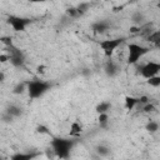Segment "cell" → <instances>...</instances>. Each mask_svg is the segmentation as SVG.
Segmentation results:
<instances>
[{"label":"cell","instance_id":"obj_1","mask_svg":"<svg viewBox=\"0 0 160 160\" xmlns=\"http://www.w3.org/2000/svg\"><path fill=\"white\" fill-rule=\"evenodd\" d=\"M76 144V138L66 139V138H52L51 149L56 158L59 159H69L72 148Z\"/></svg>","mask_w":160,"mask_h":160},{"label":"cell","instance_id":"obj_2","mask_svg":"<svg viewBox=\"0 0 160 160\" xmlns=\"http://www.w3.org/2000/svg\"><path fill=\"white\" fill-rule=\"evenodd\" d=\"M51 82L41 80V79H32L28 81V95L31 100L39 99L42 95H45L50 89H51Z\"/></svg>","mask_w":160,"mask_h":160},{"label":"cell","instance_id":"obj_3","mask_svg":"<svg viewBox=\"0 0 160 160\" xmlns=\"http://www.w3.org/2000/svg\"><path fill=\"white\" fill-rule=\"evenodd\" d=\"M128 58H126V64L128 65H135L138 64V61L145 56L146 54H149L151 51V49L149 46H144V45H140V44H136V42H130L128 45Z\"/></svg>","mask_w":160,"mask_h":160},{"label":"cell","instance_id":"obj_4","mask_svg":"<svg viewBox=\"0 0 160 160\" xmlns=\"http://www.w3.org/2000/svg\"><path fill=\"white\" fill-rule=\"evenodd\" d=\"M126 38H115V39H106V40H101L99 42V46L100 49L104 51L105 56L108 58H111V55L115 52V50L122 45L125 42Z\"/></svg>","mask_w":160,"mask_h":160},{"label":"cell","instance_id":"obj_5","mask_svg":"<svg viewBox=\"0 0 160 160\" xmlns=\"http://www.w3.org/2000/svg\"><path fill=\"white\" fill-rule=\"evenodd\" d=\"M136 74L141 75L145 79L159 75L160 74V61H148L146 64L138 66Z\"/></svg>","mask_w":160,"mask_h":160},{"label":"cell","instance_id":"obj_6","mask_svg":"<svg viewBox=\"0 0 160 160\" xmlns=\"http://www.w3.org/2000/svg\"><path fill=\"white\" fill-rule=\"evenodd\" d=\"M6 21L12 28V30L16 32L25 31L28 25H30L32 22V20L30 18H22V16H18V15H9Z\"/></svg>","mask_w":160,"mask_h":160},{"label":"cell","instance_id":"obj_7","mask_svg":"<svg viewBox=\"0 0 160 160\" xmlns=\"http://www.w3.org/2000/svg\"><path fill=\"white\" fill-rule=\"evenodd\" d=\"M8 51H9V56H10V64L14 68H22L25 64V54L22 52V50H20L19 48H16L15 45L11 46H6Z\"/></svg>","mask_w":160,"mask_h":160},{"label":"cell","instance_id":"obj_8","mask_svg":"<svg viewBox=\"0 0 160 160\" xmlns=\"http://www.w3.org/2000/svg\"><path fill=\"white\" fill-rule=\"evenodd\" d=\"M104 72L108 78H115L120 74V66L115 60L109 58V60L104 64Z\"/></svg>","mask_w":160,"mask_h":160},{"label":"cell","instance_id":"obj_9","mask_svg":"<svg viewBox=\"0 0 160 160\" xmlns=\"http://www.w3.org/2000/svg\"><path fill=\"white\" fill-rule=\"evenodd\" d=\"M110 21L106 20V19H101V20H98L95 22H92L91 25V30L95 32V34H105L109 29H110Z\"/></svg>","mask_w":160,"mask_h":160},{"label":"cell","instance_id":"obj_10","mask_svg":"<svg viewBox=\"0 0 160 160\" xmlns=\"http://www.w3.org/2000/svg\"><path fill=\"white\" fill-rule=\"evenodd\" d=\"M82 132V125L79 121H72L70 125V131H69V136L70 138H78L80 136Z\"/></svg>","mask_w":160,"mask_h":160},{"label":"cell","instance_id":"obj_11","mask_svg":"<svg viewBox=\"0 0 160 160\" xmlns=\"http://www.w3.org/2000/svg\"><path fill=\"white\" fill-rule=\"evenodd\" d=\"M145 40L158 48V46L160 45V29H159V30H152V31L145 38Z\"/></svg>","mask_w":160,"mask_h":160},{"label":"cell","instance_id":"obj_12","mask_svg":"<svg viewBox=\"0 0 160 160\" xmlns=\"http://www.w3.org/2000/svg\"><path fill=\"white\" fill-rule=\"evenodd\" d=\"M38 156V152H16L11 155V160H31Z\"/></svg>","mask_w":160,"mask_h":160},{"label":"cell","instance_id":"obj_13","mask_svg":"<svg viewBox=\"0 0 160 160\" xmlns=\"http://www.w3.org/2000/svg\"><path fill=\"white\" fill-rule=\"evenodd\" d=\"M130 21L132 25H136V26H140L145 22V15L140 11H135L131 14V18H130Z\"/></svg>","mask_w":160,"mask_h":160},{"label":"cell","instance_id":"obj_14","mask_svg":"<svg viewBox=\"0 0 160 160\" xmlns=\"http://www.w3.org/2000/svg\"><path fill=\"white\" fill-rule=\"evenodd\" d=\"M124 102H125V109L126 110H132L136 105H139V98L126 95L124 98Z\"/></svg>","mask_w":160,"mask_h":160},{"label":"cell","instance_id":"obj_15","mask_svg":"<svg viewBox=\"0 0 160 160\" xmlns=\"http://www.w3.org/2000/svg\"><path fill=\"white\" fill-rule=\"evenodd\" d=\"M5 111L9 112L10 115H12L14 118H20V116L22 115V109H21L20 106L15 105V104H10V105H8L6 109H5Z\"/></svg>","mask_w":160,"mask_h":160},{"label":"cell","instance_id":"obj_16","mask_svg":"<svg viewBox=\"0 0 160 160\" xmlns=\"http://www.w3.org/2000/svg\"><path fill=\"white\" fill-rule=\"evenodd\" d=\"M112 104L110 101H100L96 106H95V111L96 114H101V112H109V110L111 109Z\"/></svg>","mask_w":160,"mask_h":160},{"label":"cell","instance_id":"obj_17","mask_svg":"<svg viewBox=\"0 0 160 160\" xmlns=\"http://www.w3.org/2000/svg\"><path fill=\"white\" fill-rule=\"evenodd\" d=\"M94 151H95V152L98 154V156H100V158H106V156H109V154H110V149H109L106 145H102V144L96 145L95 149H94Z\"/></svg>","mask_w":160,"mask_h":160},{"label":"cell","instance_id":"obj_18","mask_svg":"<svg viewBox=\"0 0 160 160\" xmlns=\"http://www.w3.org/2000/svg\"><path fill=\"white\" fill-rule=\"evenodd\" d=\"M98 122H99L100 128H102V129L108 128V125H109V114L108 112L98 114Z\"/></svg>","mask_w":160,"mask_h":160},{"label":"cell","instance_id":"obj_19","mask_svg":"<svg viewBox=\"0 0 160 160\" xmlns=\"http://www.w3.org/2000/svg\"><path fill=\"white\" fill-rule=\"evenodd\" d=\"M25 90H28V82L21 81V82H18V84L12 88V94H15V95H21V94H24Z\"/></svg>","mask_w":160,"mask_h":160},{"label":"cell","instance_id":"obj_20","mask_svg":"<svg viewBox=\"0 0 160 160\" xmlns=\"http://www.w3.org/2000/svg\"><path fill=\"white\" fill-rule=\"evenodd\" d=\"M90 6H91V4L88 2V1H82V2H80V4L76 6V8H78V11H79V14H80V16L85 15V14L90 10Z\"/></svg>","mask_w":160,"mask_h":160},{"label":"cell","instance_id":"obj_21","mask_svg":"<svg viewBox=\"0 0 160 160\" xmlns=\"http://www.w3.org/2000/svg\"><path fill=\"white\" fill-rule=\"evenodd\" d=\"M65 14L69 19H76L80 16L79 11H78V8L76 6H69L66 10H65Z\"/></svg>","mask_w":160,"mask_h":160},{"label":"cell","instance_id":"obj_22","mask_svg":"<svg viewBox=\"0 0 160 160\" xmlns=\"http://www.w3.org/2000/svg\"><path fill=\"white\" fill-rule=\"evenodd\" d=\"M145 130H146L148 132H150V134H154V132H156V131L159 130V122L150 120V121H149V122L145 125Z\"/></svg>","mask_w":160,"mask_h":160},{"label":"cell","instance_id":"obj_23","mask_svg":"<svg viewBox=\"0 0 160 160\" xmlns=\"http://www.w3.org/2000/svg\"><path fill=\"white\" fill-rule=\"evenodd\" d=\"M146 84L152 88H159L160 86V75H155V76L146 79Z\"/></svg>","mask_w":160,"mask_h":160},{"label":"cell","instance_id":"obj_24","mask_svg":"<svg viewBox=\"0 0 160 160\" xmlns=\"http://www.w3.org/2000/svg\"><path fill=\"white\" fill-rule=\"evenodd\" d=\"M142 111L144 112H146V114H151V112H154V111H156V106L152 104V102H148V104H145V105H142Z\"/></svg>","mask_w":160,"mask_h":160},{"label":"cell","instance_id":"obj_25","mask_svg":"<svg viewBox=\"0 0 160 160\" xmlns=\"http://www.w3.org/2000/svg\"><path fill=\"white\" fill-rule=\"evenodd\" d=\"M35 132H36V134H44V135L50 134L49 128H48L46 125H42V124H40V125H38V126L35 128Z\"/></svg>","mask_w":160,"mask_h":160},{"label":"cell","instance_id":"obj_26","mask_svg":"<svg viewBox=\"0 0 160 160\" xmlns=\"http://www.w3.org/2000/svg\"><path fill=\"white\" fill-rule=\"evenodd\" d=\"M14 119H15V118H14L12 115H10L9 112H6V111H4L2 115H1V120H2V122H5V124H10V122H12Z\"/></svg>","mask_w":160,"mask_h":160},{"label":"cell","instance_id":"obj_27","mask_svg":"<svg viewBox=\"0 0 160 160\" xmlns=\"http://www.w3.org/2000/svg\"><path fill=\"white\" fill-rule=\"evenodd\" d=\"M0 41H1L5 46H11V45H14L11 36H1V38H0Z\"/></svg>","mask_w":160,"mask_h":160},{"label":"cell","instance_id":"obj_28","mask_svg":"<svg viewBox=\"0 0 160 160\" xmlns=\"http://www.w3.org/2000/svg\"><path fill=\"white\" fill-rule=\"evenodd\" d=\"M150 101V99H149V96H146V95H141L140 98H139V105H145V104H148Z\"/></svg>","mask_w":160,"mask_h":160},{"label":"cell","instance_id":"obj_29","mask_svg":"<svg viewBox=\"0 0 160 160\" xmlns=\"http://www.w3.org/2000/svg\"><path fill=\"white\" fill-rule=\"evenodd\" d=\"M45 70H46V66H45V65H42V64L36 66V72H38V74H44V72H45Z\"/></svg>","mask_w":160,"mask_h":160},{"label":"cell","instance_id":"obj_30","mask_svg":"<svg viewBox=\"0 0 160 160\" xmlns=\"http://www.w3.org/2000/svg\"><path fill=\"white\" fill-rule=\"evenodd\" d=\"M10 60V56H9V54L6 55V54H1L0 55V62H6V61H9Z\"/></svg>","mask_w":160,"mask_h":160},{"label":"cell","instance_id":"obj_31","mask_svg":"<svg viewBox=\"0 0 160 160\" xmlns=\"http://www.w3.org/2000/svg\"><path fill=\"white\" fill-rule=\"evenodd\" d=\"M139 29H140V26H136V25H132V26H130V29H129V31H130V34H138V32H139Z\"/></svg>","mask_w":160,"mask_h":160},{"label":"cell","instance_id":"obj_32","mask_svg":"<svg viewBox=\"0 0 160 160\" xmlns=\"http://www.w3.org/2000/svg\"><path fill=\"white\" fill-rule=\"evenodd\" d=\"M0 81H1V82H4V81H5V74H4V71H1V72H0Z\"/></svg>","mask_w":160,"mask_h":160},{"label":"cell","instance_id":"obj_33","mask_svg":"<svg viewBox=\"0 0 160 160\" xmlns=\"http://www.w3.org/2000/svg\"><path fill=\"white\" fill-rule=\"evenodd\" d=\"M28 1H30V2H35V4H38V2H45V1H48V0H28Z\"/></svg>","mask_w":160,"mask_h":160},{"label":"cell","instance_id":"obj_34","mask_svg":"<svg viewBox=\"0 0 160 160\" xmlns=\"http://www.w3.org/2000/svg\"><path fill=\"white\" fill-rule=\"evenodd\" d=\"M156 6H158V9H160V0L158 1V4H156Z\"/></svg>","mask_w":160,"mask_h":160},{"label":"cell","instance_id":"obj_35","mask_svg":"<svg viewBox=\"0 0 160 160\" xmlns=\"http://www.w3.org/2000/svg\"><path fill=\"white\" fill-rule=\"evenodd\" d=\"M158 48H159V49H160V45H159V46H158Z\"/></svg>","mask_w":160,"mask_h":160}]
</instances>
